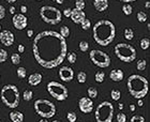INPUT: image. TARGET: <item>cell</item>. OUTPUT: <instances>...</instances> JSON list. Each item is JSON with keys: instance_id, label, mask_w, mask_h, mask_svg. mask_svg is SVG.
<instances>
[{"instance_id": "obj_10", "label": "cell", "mask_w": 150, "mask_h": 122, "mask_svg": "<svg viewBox=\"0 0 150 122\" xmlns=\"http://www.w3.org/2000/svg\"><path fill=\"white\" fill-rule=\"evenodd\" d=\"M89 58L94 66L102 68V69H105L107 66H110V57L105 51H102V50L92 49L89 53Z\"/></svg>"}, {"instance_id": "obj_14", "label": "cell", "mask_w": 150, "mask_h": 122, "mask_svg": "<svg viewBox=\"0 0 150 122\" xmlns=\"http://www.w3.org/2000/svg\"><path fill=\"white\" fill-rule=\"evenodd\" d=\"M0 41L4 46H12L14 43V35L10 30H2L0 31Z\"/></svg>"}, {"instance_id": "obj_36", "label": "cell", "mask_w": 150, "mask_h": 122, "mask_svg": "<svg viewBox=\"0 0 150 122\" xmlns=\"http://www.w3.org/2000/svg\"><path fill=\"white\" fill-rule=\"evenodd\" d=\"M67 119L69 122H75L77 119V116H76V114L74 111H69L67 114Z\"/></svg>"}, {"instance_id": "obj_12", "label": "cell", "mask_w": 150, "mask_h": 122, "mask_svg": "<svg viewBox=\"0 0 150 122\" xmlns=\"http://www.w3.org/2000/svg\"><path fill=\"white\" fill-rule=\"evenodd\" d=\"M78 107L83 114H90L93 110V102L88 97H81L78 101Z\"/></svg>"}, {"instance_id": "obj_37", "label": "cell", "mask_w": 150, "mask_h": 122, "mask_svg": "<svg viewBox=\"0 0 150 122\" xmlns=\"http://www.w3.org/2000/svg\"><path fill=\"white\" fill-rule=\"evenodd\" d=\"M8 59V53L3 48H0V63H3Z\"/></svg>"}, {"instance_id": "obj_22", "label": "cell", "mask_w": 150, "mask_h": 122, "mask_svg": "<svg viewBox=\"0 0 150 122\" xmlns=\"http://www.w3.org/2000/svg\"><path fill=\"white\" fill-rule=\"evenodd\" d=\"M122 12L125 13L127 16L131 15L132 12H133V9H132L131 4H129V3H125V4L122 6Z\"/></svg>"}, {"instance_id": "obj_20", "label": "cell", "mask_w": 150, "mask_h": 122, "mask_svg": "<svg viewBox=\"0 0 150 122\" xmlns=\"http://www.w3.org/2000/svg\"><path fill=\"white\" fill-rule=\"evenodd\" d=\"M87 93H88V97H90L91 100H93V99H97L98 97V89L94 87H89L87 90Z\"/></svg>"}, {"instance_id": "obj_42", "label": "cell", "mask_w": 150, "mask_h": 122, "mask_svg": "<svg viewBox=\"0 0 150 122\" xmlns=\"http://www.w3.org/2000/svg\"><path fill=\"white\" fill-rule=\"evenodd\" d=\"M71 12H72V9H70V8L64 9L63 10V15L66 16V17H70L71 16Z\"/></svg>"}, {"instance_id": "obj_7", "label": "cell", "mask_w": 150, "mask_h": 122, "mask_svg": "<svg viewBox=\"0 0 150 122\" xmlns=\"http://www.w3.org/2000/svg\"><path fill=\"white\" fill-rule=\"evenodd\" d=\"M35 110L37 115L41 116L42 118L50 119L56 115V106L50 101L45 99H39L35 102Z\"/></svg>"}, {"instance_id": "obj_47", "label": "cell", "mask_w": 150, "mask_h": 122, "mask_svg": "<svg viewBox=\"0 0 150 122\" xmlns=\"http://www.w3.org/2000/svg\"><path fill=\"white\" fill-rule=\"evenodd\" d=\"M52 1H54V2H56V3H58V4H62L66 0H52Z\"/></svg>"}, {"instance_id": "obj_28", "label": "cell", "mask_w": 150, "mask_h": 122, "mask_svg": "<svg viewBox=\"0 0 150 122\" xmlns=\"http://www.w3.org/2000/svg\"><path fill=\"white\" fill-rule=\"evenodd\" d=\"M146 66H147V61L145 59L138 60L137 63H136V68H137L138 71H144L146 69Z\"/></svg>"}, {"instance_id": "obj_39", "label": "cell", "mask_w": 150, "mask_h": 122, "mask_svg": "<svg viewBox=\"0 0 150 122\" xmlns=\"http://www.w3.org/2000/svg\"><path fill=\"white\" fill-rule=\"evenodd\" d=\"M130 122H145V118L143 116H139V115H134L131 118Z\"/></svg>"}, {"instance_id": "obj_27", "label": "cell", "mask_w": 150, "mask_h": 122, "mask_svg": "<svg viewBox=\"0 0 150 122\" xmlns=\"http://www.w3.org/2000/svg\"><path fill=\"white\" fill-rule=\"evenodd\" d=\"M60 35L62 37V38H68L70 35V29H69V27L68 26H62L61 28H60Z\"/></svg>"}, {"instance_id": "obj_26", "label": "cell", "mask_w": 150, "mask_h": 122, "mask_svg": "<svg viewBox=\"0 0 150 122\" xmlns=\"http://www.w3.org/2000/svg\"><path fill=\"white\" fill-rule=\"evenodd\" d=\"M77 80L79 84H85L86 80H87V74L84 71H81V72L77 74Z\"/></svg>"}, {"instance_id": "obj_52", "label": "cell", "mask_w": 150, "mask_h": 122, "mask_svg": "<svg viewBox=\"0 0 150 122\" xmlns=\"http://www.w3.org/2000/svg\"><path fill=\"white\" fill-rule=\"evenodd\" d=\"M6 2H9V3H14L16 2V0H6Z\"/></svg>"}, {"instance_id": "obj_8", "label": "cell", "mask_w": 150, "mask_h": 122, "mask_svg": "<svg viewBox=\"0 0 150 122\" xmlns=\"http://www.w3.org/2000/svg\"><path fill=\"white\" fill-rule=\"evenodd\" d=\"M97 122H112L114 118V106L108 101L99 104L94 113Z\"/></svg>"}, {"instance_id": "obj_17", "label": "cell", "mask_w": 150, "mask_h": 122, "mask_svg": "<svg viewBox=\"0 0 150 122\" xmlns=\"http://www.w3.org/2000/svg\"><path fill=\"white\" fill-rule=\"evenodd\" d=\"M93 6L98 12H104L108 8V0H93Z\"/></svg>"}, {"instance_id": "obj_21", "label": "cell", "mask_w": 150, "mask_h": 122, "mask_svg": "<svg viewBox=\"0 0 150 122\" xmlns=\"http://www.w3.org/2000/svg\"><path fill=\"white\" fill-rule=\"evenodd\" d=\"M125 40H128V41L133 40V38H134V31H133V29H131V28L125 29Z\"/></svg>"}, {"instance_id": "obj_18", "label": "cell", "mask_w": 150, "mask_h": 122, "mask_svg": "<svg viewBox=\"0 0 150 122\" xmlns=\"http://www.w3.org/2000/svg\"><path fill=\"white\" fill-rule=\"evenodd\" d=\"M41 81H42V75L40 73H33L28 77V84L30 86H32V87H35L38 85H40Z\"/></svg>"}, {"instance_id": "obj_11", "label": "cell", "mask_w": 150, "mask_h": 122, "mask_svg": "<svg viewBox=\"0 0 150 122\" xmlns=\"http://www.w3.org/2000/svg\"><path fill=\"white\" fill-rule=\"evenodd\" d=\"M12 23L14 28L17 30H24L28 25V19L24 14L19 13V14H14L12 17Z\"/></svg>"}, {"instance_id": "obj_13", "label": "cell", "mask_w": 150, "mask_h": 122, "mask_svg": "<svg viewBox=\"0 0 150 122\" xmlns=\"http://www.w3.org/2000/svg\"><path fill=\"white\" fill-rule=\"evenodd\" d=\"M59 77L62 81L70 83V81L74 78V71L70 66H62L59 70Z\"/></svg>"}, {"instance_id": "obj_38", "label": "cell", "mask_w": 150, "mask_h": 122, "mask_svg": "<svg viewBox=\"0 0 150 122\" xmlns=\"http://www.w3.org/2000/svg\"><path fill=\"white\" fill-rule=\"evenodd\" d=\"M79 49H81V51H83V53L87 51V50L89 49V44H88V42L81 41V43H79Z\"/></svg>"}, {"instance_id": "obj_51", "label": "cell", "mask_w": 150, "mask_h": 122, "mask_svg": "<svg viewBox=\"0 0 150 122\" xmlns=\"http://www.w3.org/2000/svg\"><path fill=\"white\" fill-rule=\"evenodd\" d=\"M118 107H119V109H120V110H122V109H123V104H121V103H119Z\"/></svg>"}, {"instance_id": "obj_2", "label": "cell", "mask_w": 150, "mask_h": 122, "mask_svg": "<svg viewBox=\"0 0 150 122\" xmlns=\"http://www.w3.org/2000/svg\"><path fill=\"white\" fill-rule=\"evenodd\" d=\"M93 39L101 46H107L115 39L116 27L110 20L102 19L94 24L92 28Z\"/></svg>"}, {"instance_id": "obj_43", "label": "cell", "mask_w": 150, "mask_h": 122, "mask_svg": "<svg viewBox=\"0 0 150 122\" xmlns=\"http://www.w3.org/2000/svg\"><path fill=\"white\" fill-rule=\"evenodd\" d=\"M17 49H18V53H24V50H25V46H24L23 44H19L18 46H17Z\"/></svg>"}, {"instance_id": "obj_31", "label": "cell", "mask_w": 150, "mask_h": 122, "mask_svg": "<svg viewBox=\"0 0 150 122\" xmlns=\"http://www.w3.org/2000/svg\"><path fill=\"white\" fill-rule=\"evenodd\" d=\"M149 45H150V40L148 38H144L141 40V48L143 50H146L149 48Z\"/></svg>"}, {"instance_id": "obj_32", "label": "cell", "mask_w": 150, "mask_h": 122, "mask_svg": "<svg viewBox=\"0 0 150 122\" xmlns=\"http://www.w3.org/2000/svg\"><path fill=\"white\" fill-rule=\"evenodd\" d=\"M136 17H137V20L139 23L147 22V14H146L144 11H141V12H138L137 15H136Z\"/></svg>"}, {"instance_id": "obj_25", "label": "cell", "mask_w": 150, "mask_h": 122, "mask_svg": "<svg viewBox=\"0 0 150 122\" xmlns=\"http://www.w3.org/2000/svg\"><path fill=\"white\" fill-rule=\"evenodd\" d=\"M16 74H17V76H18L21 79H24V78H26V76H27V71H26V69L24 66H21V68L17 69Z\"/></svg>"}, {"instance_id": "obj_30", "label": "cell", "mask_w": 150, "mask_h": 122, "mask_svg": "<svg viewBox=\"0 0 150 122\" xmlns=\"http://www.w3.org/2000/svg\"><path fill=\"white\" fill-rule=\"evenodd\" d=\"M81 27L83 30H85V31H86V30H89L91 27V22L88 18H85L84 20L81 23Z\"/></svg>"}, {"instance_id": "obj_54", "label": "cell", "mask_w": 150, "mask_h": 122, "mask_svg": "<svg viewBox=\"0 0 150 122\" xmlns=\"http://www.w3.org/2000/svg\"><path fill=\"white\" fill-rule=\"evenodd\" d=\"M149 6H150L149 2H148V1H147V2H146V9H149Z\"/></svg>"}, {"instance_id": "obj_33", "label": "cell", "mask_w": 150, "mask_h": 122, "mask_svg": "<svg viewBox=\"0 0 150 122\" xmlns=\"http://www.w3.org/2000/svg\"><path fill=\"white\" fill-rule=\"evenodd\" d=\"M32 97H33V93H32L31 90H25L24 91V94H23V99L27 102L32 100Z\"/></svg>"}, {"instance_id": "obj_53", "label": "cell", "mask_w": 150, "mask_h": 122, "mask_svg": "<svg viewBox=\"0 0 150 122\" xmlns=\"http://www.w3.org/2000/svg\"><path fill=\"white\" fill-rule=\"evenodd\" d=\"M39 122H48V121H47V120L45 119V118H43V119H41V120H40V121H39Z\"/></svg>"}, {"instance_id": "obj_46", "label": "cell", "mask_w": 150, "mask_h": 122, "mask_svg": "<svg viewBox=\"0 0 150 122\" xmlns=\"http://www.w3.org/2000/svg\"><path fill=\"white\" fill-rule=\"evenodd\" d=\"M138 106L142 107V106H144V102H143V99H138Z\"/></svg>"}, {"instance_id": "obj_48", "label": "cell", "mask_w": 150, "mask_h": 122, "mask_svg": "<svg viewBox=\"0 0 150 122\" xmlns=\"http://www.w3.org/2000/svg\"><path fill=\"white\" fill-rule=\"evenodd\" d=\"M10 13L13 14V15L15 14V8H14V6H11V8H10Z\"/></svg>"}, {"instance_id": "obj_55", "label": "cell", "mask_w": 150, "mask_h": 122, "mask_svg": "<svg viewBox=\"0 0 150 122\" xmlns=\"http://www.w3.org/2000/svg\"><path fill=\"white\" fill-rule=\"evenodd\" d=\"M52 122H61V121H58V120H54V121H52Z\"/></svg>"}, {"instance_id": "obj_40", "label": "cell", "mask_w": 150, "mask_h": 122, "mask_svg": "<svg viewBox=\"0 0 150 122\" xmlns=\"http://www.w3.org/2000/svg\"><path fill=\"white\" fill-rule=\"evenodd\" d=\"M117 121L118 122H125L127 121V116L123 113H119L117 115Z\"/></svg>"}, {"instance_id": "obj_4", "label": "cell", "mask_w": 150, "mask_h": 122, "mask_svg": "<svg viewBox=\"0 0 150 122\" xmlns=\"http://www.w3.org/2000/svg\"><path fill=\"white\" fill-rule=\"evenodd\" d=\"M2 103L9 108H16L19 105L21 94L15 85H6L3 86L0 92Z\"/></svg>"}, {"instance_id": "obj_50", "label": "cell", "mask_w": 150, "mask_h": 122, "mask_svg": "<svg viewBox=\"0 0 150 122\" xmlns=\"http://www.w3.org/2000/svg\"><path fill=\"white\" fill-rule=\"evenodd\" d=\"M119 1H122L125 3H129V2H133V1H136V0H119Z\"/></svg>"}, {"instance_id": "obj_15", "label": "cell", "mask_w": 150, "mask_h": 122, "mask_svg": "<svg viewBox=\"0 0 150 122\" xmlns=\"http://www.w3.org/2000/svg\"><path fill=\"white\" fill-rule=\"evenodd\" d=\"M70 18L72 19V22L77 24V25H81V23L86 18V13L81 10H77V9H73L72 12H71V16Z\"/></svg>"}, {"instance_id": "obj_19", "label": "cell", "mask_w": 150, "mask_h": 122, "mask_svg": "<svg viewBox=\"0 0 150 122\" xmlns=\"http://www.w3.org/2000/svg\"><path fill=\"white\" fill-rule=\"evenodd\" d=\"M10 119L12 122H23L24 121V114L17 110H13L10 113Z\"/></svg>"}, {"instance_id": "obj_34", "label": "cell", "mask_w": 150, "mask_h": 122, "mask_svg": "<svg viewBox=\"0 0 150 122\" xmlns=\"http://www.w3.org/2000/svg\"><path fill=\"white\" fill-rule=\"evenodd\" d=\"M11 61H12V63L14 64V66H17V64H19V62H21V56H19V54H12V56H11Z\"/></svg>"}, {"instance_id": "obj_56", "label": "cell", "mask_w": 150, "mask_h": 122, "mask_svg": "<svg viewBox=\"0 0 150 122\" xmlns=\"http://www.w3.org/2000/svg\"><path fill=\"white\" fill-rule=\"evenodd\" d=\"M0 31H1V25H0Z\"/></svg>"}, {"instance_id": "obj_35", "label": "cell", "mask_w": 150, "mask_h": 122, "mask_svg": "<svg viewBox=\"0 0 150 122\" xmlns=\"http://www.w3.org/2000/svg\"><path fill=\"white\" fill-rule=\"evenodd\" d=\"M85 6H86L85 0H75V9L83 11L85 9Z\"/></svg>"}, {"instance_id": "obj_44", "label": "cell", "mask_w": 150, "mask_h": 122, "mask_svg": "<svg viewBox=\"0 0 150 122\" xmlns=\"http://www.w3.org/2000/svg\"><path fill=\"white\" fill-rule=\"evenodd\" d=\"M27 37L28 38H32L33 37V30L32 29H29L28 31H27Z\"/></svg>"}, {"instance_id": "obj_9", "label": "cell", "mask_w": 150, "mask_h": 122, "mask_svg": "<svg viewBox=\"0 0 150 122\" xmlns=\"http://www.w3.org/2000/svg\"><path fill=\"white\" fill-rule=\"evenodd\" d=\"M46 89L50 97H54L57 101H64L69 97L68 88L64 85L58 83V81H55V80L50 81L46 85Z\"/></svg>"}, {"instance_id": "obj_1", "label": "cell", "mask_w": 150, "mask_h": 122, "mask_svg": "<svg viewBox=\"0 0 150 122\" xmlns=\"http://www.w3.org/2000/svg\"><path fill=\"white\" fill-rule=\"evenodd\" d=\"M68 45L60 33L53 30H45L35 37L32 51L35 59L45 69H54L66 59Z\"/></svg>"}, {"instance_id": "obj_16", "label": "cell", "mask_w": 150, "mask_h": 122, "mask_svg": "<svg viewBox=\"0 0 150 122\" xmlns=\"http://www.w3.org/2000/svg\"><path fill=\"white\" fill-rule=\"evenodd\" d=\"M125 77V74H123V71L120 69H114L110 71V78L112 81H121Z\"/></svg>"}, {"instance_id": "obj_45", "label": "cell", "mask_w": 150, "mask_h": 122, "mask_svg": "<svg viewBox=\"0 0 150 122\" xmlns=\"http://www.w3.org/2000/svg\"><path fill=\"white\" fill-rule=\"evenodd\" d=\"M21 11H22V14H25V13H27V6H21Z\"/></svg>"}, {"instance_id": "obj_24", "label": "cell", "mask_w": 150, "mask_h": 122, "mask_svg": "<svg viewBox=\"0 0 150 122\" xmlns=\"http://www.w3.org/2000/svg\"><path fill=\"white\" fill-rule=\"evenodd\" d=\"M110 97L114 101H119L121 97V92L118 89H112V92H110Z\"/></svg>"}, {"instance_id": "obj_49", "label": "cell", "mask_w": 150, "mask_h": 122, "mask_svg": "<svg viewBox=\"0 0 150 122\" xmlns=\"http://www.w3.org/2000/svg\"><path fill=\"white\" fill-rule=\"evenodd\" d=\"M130 110H131L132 113H133V111H135V105H134V104H131V105H130Z\"/></svg>"}, {"instance_id": "obj_23", "label": "cell", "mask_w": 150, "mask_h": 122, "mask_svg": "<svg viewBox=\"0 0 150 122\" xmlns=\"http://www.w3.org/2000/svg\"><path fill=\"white\" fill-rule=\"evenodd\" d=\"M104 78H105V73L103 71H99V72L96 73V76H94V79L97 83L101 84V83H103L104 81Z\"/></svg>"}, {"instance_id": "obj_41", "label": "cell", "mask_w": 150, "mask_h": 122, "mask_svg": "<svg viewBox=\"0 0 150 122\" xmlns=\"http://www.w3.org/2000/svg\"><path fill=\"white\" fill-rule=\"evenodd\" d=\"M6 16V9L2 4H0V19H3Z\"/></svg>"}, {"instance_id": "obj_58", "label": "cell", "mask_w": 150, "mask_h": 122, "mask_svg": "<svg viewBox=\"0 0 150 122\" xmlns=\"http://www.w3.org/2000/svg\"><path fill=\"white\" fill-rule=\"evenodd\" d=\"M0 122H1V121H0Z\"/></svg>"}, {"instance_id": "obj_57", "label": "cell", "mask_w": 150, "mask_h": 122, "mask_svg": "<svg viewBox=\"0 0 150 122\" xmlns=\"http://www.w3.org/2000/svg\"><path fill=\"white\" fill-rule=\"evenodd\" d=\"M37 1H42V0H37Z\"/></svg>"}, {"instance_id": "obj_3", "label": "cell", "mask_w": 150, "mask_h": 122, "mask_svg": "<svg viewBox=\"0 0 150 122\" xmlns=\"http://www.w3.org/2000/svg\"><path fill=\"white\" fill-rule=\"evenodd\" d=\"M129 93L135 99H144L148 93V80L144 76L133 74L127 81Z\"/></svg>"}, {"instance_id": "obj_5", "label": "cell", "mask_w": 150, "mask_h": 122, "mask_svg": "<svg viewBox=\"0 0 150 122\" xmlns=\"http://www.w3.org/2000/svg\"><path fill=\"white\" fill-rule=\"evenodd\" d=\"M114 50H115L116 57L122 62L130 63L134 61L136 58V49L130 44L119 43L115 46Z\"/></svg>"}, {"instance_id": "obj_29", "label": "cell", "mask_w": 150, "mask_h": 122, "mask_svg": "<svg viewBox=\"0 0 150 122\" xmlns=\"http://www.w3.org/2000/svg\"><path fill=\"white\" fill-rule=\"evenodd\" d=\"M66 57H67V59H68V61H69L70 63H72V64L76 62V60H77V56H76V54L73 53V51L68 53Z\"/></svg>"}, {"instance_id": "obj_6", "label": "cell", "mask_w": 150, "mask_h": 122, "mask_svg": "<svg viewBox=\"0 0 150 122\" xmlns=\"http://www.w3.org/2000/svg\"><path fill=\"white\" fill-rule=\"evenodd\" d=\"M40 16L42 20L50 25H58L62 20V13L55 6H44L40 9Z\"/></svg>"}]
</instances>
